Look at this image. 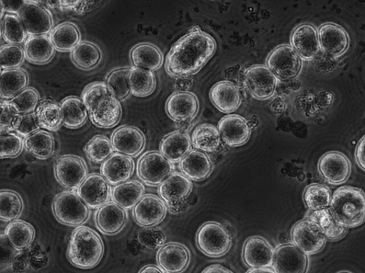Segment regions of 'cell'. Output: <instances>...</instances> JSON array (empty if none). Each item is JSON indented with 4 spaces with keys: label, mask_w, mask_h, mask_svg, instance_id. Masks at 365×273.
<instances>
[{
    "label": "cell",
    "mask_w": 365,
    "mask_h": 273,
    "mask_svg": "<svg viewBox=\"0 0 365 273\" xmlns=\"http://www.w3.org/2000/svg\"><path fill=\"white\" fill-rule=\"evenodd\" d=\"M130 59L133 66L153 72L161 68L164 61L161 50L156 46L148 43L135 46L130 53Z\"/></svg>",
    "instance_id": "cell-31"
},
{
    "label": "cell",
    "mask_w": 365,
    "mask_h": 273,
    "mask_svg": "<svg viewBox=\"0 0 365 273\" xmlns=\"http://www.w3.org/2000/svg\"><path fill=\"white\" fill-rule=\"evenodd\" d=\"M221 134L213 124L204 123L198 125L192 134V144L197 151L213 153L219 149Z\"/></svg>",
    "instance_id": "cell-35"
},
{
    "label": "cell",
    "mask_w": 365,
    "mask_h": 273,
    "mask_svg": "<svg viewBox=\"0 0 365 273\" xmlns=\"http://www.w3.org/2000/svg\"><path fill=\"white\" fill-rule=\"evenodd\" d=\"M157 262L165 273H182L190 265V253L185 245L170 242L158 250Z\"/></svg>",
    "instance_id": "cell-19"
},
{
    "label": "cell",
    "mask_w": 365,
    "mask_h": 273,
    "mask_svg": "<svg viewBox=\"0 0 365 273\" xmlns=\"http://www.w3.org/2000/svg\"><path fill=\"white\" fill-rule=\"evenodd\" d=\"M109 94L106 82H96L86 87L83 91L82 100L89 112L99 99Z\"/></svg>",
    "instance_id": "cell-53"
},
{
    "label": "cell",
    "mask_w": 365,
    "mask_h": 273,
    "mask_svg": "<svg viewBox=\"0 0 365 273\" xmlns=\"http://www.w3.org/2000/svg\"><path fill=\"white\" fill-rule=\"evenodd\" d=\"M84 151L91 161L96 164L105 162L114 151L111 141L103 135H97L90 140Z\"/></svg>",
    "instance_id": "cell-46"
},
{
    "label": "cell",
    "mask_w": 365,
    "mask_h": 273,
    "mask_svg": "<svg viewBox=\"0 0 365 273\" xmlns=\"http://www.w3.org/2000/svg\"><path fill=\"white\" fill-rule=\"evenodd\" d=\"M25 50L19 45L6 44L0 49L2 70H15L25 59Z\"/></svg>",
    "instance_id": "cell-49"
},
{
    "label": "cell",
    "mask_w": 365,
    "mask_h": 273,
    "mask_svg": "<svg viewBox=\"0 0 365 273\" xmlns=\"http://www.w3.org/2000/svg\"><path fill=\"white\" fill-rule=\"evenodd\" d=\"M24 146V140L16 133H2L0 136V156L2 159L16 157L21 153Z\"/></svg>",
    "instance_id": "cell-51"
},
{
    "label": "cell",
    "mask_w": 365,
    "mask_h": 273,
    "mask_svg": "<svg viewBox=\"0 0 365 273\" xmlns=\"http://www.w3.org/2000/svg\"><path fill=\"white\" fill-rule=\"evenodd\" d=\"M197 244L205 255L216 258L224 256L232 246V235L219 223H204L197 234Z\"/></svg>",
    "instance_id": "cell-5"
},
{
    "label": "cell",
    "mask_w": 365,
    "mask_h": 273,
    "mask_svg": "<svg viewBox=\"0 0 365 273\" xmlns=\"http://www.w3.org/2000/svg\"><path fill=\"white\" fill-rule=\"evenodd\" d=\"M165 108L168 117L177 122L192 121L199 112V100L192 93L178 91L170 96Z\"/></svg>",
    "instance_id": "cell-22"
},
{
    "label": "cell",
    "mask_w": 365,
    "mask_h": 273,
    "mask_svg": "<svg viewBox=\"0 0 365 273\" xmlns=\"http://www.w3.org/2000/svg\"><path fill=\"white\" fill-rule=\"evenodd\" d=\"M192 140L188 133L180 130L167 134L160 144L159 150L171 164L182 161L191 151Z\"/></svg>",
    "instance_id": "cell-28"
},
{
    "label": "cell",
    "mask_w": 365,
    "mask_h": 273,
    "mask_svg": "<svg viewBox=\"0 0 365 273\" xmlns=\"http://www.w3.org/2000/svg\"><path fill=\"white\" fill-rule=\"evenodd\" d=\"M52 209L56 220L68 226H80L89 216L88 207L74 191L58 193L53 199Z\"/></svg>",
    "instance_id": "cell-4"
},
{
    "label": "cell",
    "mask_w": 365,
    "mask_h": 273,
    "mask_svg": "<svg viewBox=\"0 0 365 273\" xmlns=\"http://www.w3.org/2000/svg\"><path fill=\"white\" fill-rule=\"evenodd\" d=\"M140 273H165L161 268L154 266L148 265L143 267Z\"/></svg>",
    "instance_id": "cell-60"
},
{
    "label": "cell",
    "mask_w": 365,
    "mask_h": 273,
    "mask_svg": "<svg viewBox=\"0 0 365 273\" xmlns=\"http://www.w3.org/2000/svg\"><path fill=\"white\" fill-rule=\"evenodd\" d=\"M291 237L293 244L307 255L321 252L327 240L322 228L306 218L293 226Z\"/></svg>",
    "instance_id": "cell-9"
},
{
    "label": "cell",
    "mask_w": 365,
    "mask_h": 273,
    "mask_svg": "<svg viewBox=\"0 0 365 273\" xmlns=\"http://www.w3.org/2000/svg\"><path fill=\"white\" fill-rule=\"evenodd\" d=\"M305 218L318 224L329 241H337L344 237L348 232L346 228L341 226L336 220L329 208L317 211L309 210Z\"/></svg>",
    "instance_id": "cell-38"
},
{
    "label": "cell",
    "mask_w": 365,
    "mask_h": 273,
    "mask_svg": "<svg viewBox=\"0 0 365 273\" xmlns=\"http://www.w3.org/2000/svg\"><path fill=\"white\" fill-rule=\"evenodd\" d=\"M4 234L11 245L17 250H22L29 247L34 242L36 230L30 223L17 220L9 223Z\"/></svg>",
    "instance_id": "cell-39"
},
{
    "label": "cell",
    "mask_w": 365,
    "mask_h": 273,
    "mask_svg": "<svg viewBox=\"0 0 365 273\" xmlns=\"http://www.w3.org/2000/svg\"><path fill=\"white\" fill-rule=\"evenodd\" d=\"M247 273H276L272 269L266 268H252L247 271Z\"/></svg>",
    "instance_id": "cell-62"
},
{
    "label": "cell",
    "mask_w": 365,
    "mask_h": 273,
    "mask_svg": "<svg viewBox=\"0 0 365 273\" xmlns=\"http://www.w3.org/2000/svg\"><path fill=\"white\" fill-rule=\"evenodd\" d=\"M356 161L359 166L365 171V135L356 146Z\"/></svg>",
    "instance_id": "cell-57"
},
{
    "label": "cell",
    "mask_w": 365,
    "mask_h": 273,
    "mask_svg": "<svg viewBox=\"0 0 365 273\" xmlns=\"http://www.w3.org/2000/svg\"><path fill=\"white\" fill-rule=\"evenodd\" d=\"M212 105L223 113H232L242 105L241 91L232 82L222 81L213 85L210 94Z\"/></svg>",
    "instance_id": "cell-27"
},
{
    "label": "cell",
    "mask_w": 365,
    "mask_h": 273,
    "mask_svg": "<svg viewBox=\"0 0 365 273\" xmlns=\"http://www.w3.org/2000/svg\"><path fill=\"white\" fill-rule=\"evenodd\" d=\"M50 38L55 50L70 52L80 43L81 34L73 23L63 22L52 30Z\"/></svg>",
    "instance_id": "cell-33"
},
{
    "label": "cell",
    "mask_w": 365,
    "mask_h": 273,
    "mask_svg": "<svg viewBox=\"0 0 365 273\" xmlns=\"http://www.w3.org/2000/svg\"><path fill=\"white\" fill-rule=\"evenodd\" d=\"M338 273H351V272H348V271H341V272H339Z\"/></svg>",
    "instance_id": "cell-63"
},
{
    "label": "cell",
    "mask_w": 365,
    "mask_h": 273,
    "mask_svg": "<svg viewBox=\"0 0 365 273\" xmlns=\"http://www.w3.org/2000/svg\"><path fill=\"white\" fill-rule=\"evenodd\" d=\"M128 68H119L110 73L107 79V86L110 93L118 100H123L131 94L129 85Z\"/></svg>",
    "instance_id": "cell-47"
},
{
    "label": "cell",
    "mask_w": 365,
    "mask_h": 273,
    "mask_svg": "<svg viewBox=\"0 0 365 273\" xmlns=\"http://www.w3.org/2000/svg\"><path fill=\"white\" fill-rule=\"evenodd\" d=\"M61 107L65 127L76 129L86 122L88 111L82 99L77 97H66L62 101Z\"/></svg>",
    "instance_id": "cell-37"
},
{
    "label": "cell",
    "mask_w": 365,
    "mask_h": 273,
    "mask_svg": "<svg viewBox=\"0 0 365 273\" xmlns=\"http://www.w3.org/2000/svg\"><path fill=\"white\" fill-rule=\"evenodd\" d=\"M110 141L114 151L130 157L140 154L146 142L143 132L130 125H124L114 131Z\"/></svg>",
    "instance_id": "cell-18"
},
{
    "label": "cell",
    "mask_w": 365,
    "mask_h": 273,
    "mask_svg": "<svg viewBox=\"0 0 365 273\" xmlns=\"http://www.w3.org/2000/svg\"><path fill=\"white\" fill-rule=\"evenodd\" d=\"M1 245V271L9 269L13 265V262L16 254V249L10 244L4 233L0 237Z\"/></svg>",
    "instance_id": "cell-55"
},
{
    "label": "cell",
    "mask_w": 365,
    "mask_h": 273,
    "mask_svg": "<svg viewBox=\"0 0 365 273\" xmlns=\"http://www.w3.org/2000/svg\"><path fill=\"white\" fill-rule=\"evenodd\" d=\"M145 187L140 181L130 180L114 186L112 190L113 202L125 210L133 209L144 196Z\"/></svg>",
    "instance_id": "cell-30"
},
{
    "label": "cell",
    "mask_w": 365,
    "mask_h": 273,
    "mask_svg": "<svg viewBox=\"0 0 365 273\" xmlns=\"http://www.w3.org/2000/svg\"><path fill=\"white\" fill-rule=\"evenodd\" d=\"M139 242L145 247L150 250L160 249L166 242V235L158 226L144 227L137 234Z\"/></svg>",
    "instance_id": "cell-50"
},
{
    "label": "cell",
    "mask_w": 365,
    "mask_h": 273,
    "mask_svg": "<svg viewBox=\"0 0 365 273\" xmlns=\"http://www.w3.org/2000/svg\"><path fill=\"white\" fill-rule=\"evenodd\" d=\"M180 168L182 173L190 180L200 181L210 176L212 164L207 154L200 151L192 150L182 159Z\"/></svg>",
    "instance_id": "cell-29"
},
{
    "label": "cell",
    "mask_w": 365,
    "mask_h": 273,
    "mask_svg": "<svg viewBox=\"0 0 365 273\" xmlns=\"http://www.w3.org/2000/svg\"><path fill=\"white\" fill-rule=\"evenodd\" d=\"M166 214V203L152 193L145 195L133 209L135 223L143 227L156 226L165 220Z\"/></svg>",
    "instance_id": "cell-16"
},
{
    "label": "cell",
    "mask_w": 365,
    "mask_h": 273,
    "mask_svg": "<svg viewBox=\"0 0 365 273\" xmlns=\"http://www.w3.org/2000/svg\"><path fill=\"white\" fill-rule=\"evenodd\" d=\"M279 80L267 65L251 66L245 72L244 83L251 96L259 100H268L275 94Z\"/></svg>",
    "instance_id": "cell-11"
},
{
    "label": "cell",
    "mask_w": 365,
    "mask_h": 273,
    "mask_svg": "<svg viewBox=\"0 0 365 273\" xmlns=\"http://www.w3.org/2000/svg\"><path fill=\"white\" fill-rule=\"evenodd\" d=\"M1 34L9 44L19 45L27 40V33L17 15L5 14L1 19Z\"/></svg>",
    "instance_id": "cell-45"
},
{
    "label": "cell",
    "mask_w": 365,
    "mask_h": 273,
    "mask_svg": "<svg viewBox=\"0 0 365 273\" xmlns=\"http://www.w3.org/2000/svg\"><path fill=\"white\" fill-rule=\"evenodd\" d=\"M26 58L34 64L49 63L55 53L50 36H29L25 42Z\"/></svg>",
    "instance_id": "cell-32"
},
{
    "label": "cell",
    "mask_w": 365,
    "mask_h": 273,
    "mask_svg": "<svg viewBox=\"0 0 365 273\" xmlns=\"http://www.w3.org/2000/svg\"><path fill=\"white\" fill-rule=\"evenodd\" d=\"M135 164L128 156L113 153L101 166V174L111 186L128 181L133 175Z\"/></svg>",
    "instance_id": "cell-25"
},
{
    "label": "cell",
    "mask_w": 365,
    "mask_h": 273,
    "mask_svg": "<svg viewBox=\"0 0 365 273\" xmlns=\"http://www.w3.org/2000/svg\"><path fill=\"white\" fill-rule=\"evenodd\" d=\"M336 220L346 229H354L365 222V193L359 188H338L329 208Z\"/></svg>",
    "instance_id": "cell-3"
},
{
    "label": "cell",
    "mask_w": 365,
    "mask_h": 273,
    "mask_svg": "<svg viewBox=\"0 0 365 273\" xmlns=\"http://www.w3.org/2000/svg\"><path fill=\"white\" fill-rule=\"evenodd\" d=\"M34 113L40 128L46 131L56 132L63 124L61 107L51 100L41 101Z\"/></svg>",
    "instance_id": "cell-34"
},
{
    "label": "cell",
    "mask_w": 365,
    "mask_h": 273,
    "mask_svg": "<svg viewBox=\"0 0 365 273\" xmlns=\"http://www.w3.org/2000/svg\"><path fill=\"white\" fill-rule=\"evenodd\" d=\"M18 15L29 36H48L52 31L53 21L48 9L38 2L26 1Z\"/></svg>",
    "instance_id": "cell-12"
},
{
    "label": "cell",
    "mask_w": 365,
    "mask_h": 273,
    "mask_svg": "<svg viewBox=\"0 0 365 273\" xmlns=\"http://www.w3.org/2000/svg\"><path fill=\"white\" fill-rule=\"evenodd\" d=\"M127 210L113 201L108 202L95 215V222L98 230L106 235H114L120 232L127 223Z\"/></svg>",
    "instance_id": "cell-21"
},
{
    "label": "cell",
    "mask_w": 365,
    "mask_h": 273,
    "mask_svg": "<svg viewBox=\"0 0 365 273\" xmlns=\"http://www.w3.org/2000/svg\"><path fill=\"white\" fill-rule=\"evenodd\" d=\"M71 59L77 67L88 70L99 64L101 53L95 43L82 41L71 51Z\"/></svg>",
    "instance_id": "cell-42"
},
{
    "label": "cell",
    "mask_w": 365,
    "mask_h": 273,
    "mask_svg": "<svg viewBox=\"0 0 365 273\" xmlns=\"http://www.w3.org/2000/svg\"><path fill=\"white\" fill-rule=\"evenodd\" d=\"M39 94L36 89L27 87L11 99L9 102L18 114L23 115V114L33 113L39 105Z\"/></svg>",
    "instance_id": "cell-48"
},
{
    "label": "cell",
    "mask_w": 365,
    "mask_h": 273,
    "mask_svg": "<svg viewBox=\"0 0 365 273\" xmlns=\"http://www.w3.org/2000/svg\"><path fill=\"white\" fill-rule=\"evenodd\" d=\"M131 94L137 97L151 95L156 87V79L153 71L133 66L128 75Z\"/></svg>",
    "instance_id": "cell-36"
},
{
    "label": "cell",
    "mask_w": 365,
    "mask_h": 273,
    "mask_svg": "<svg viewBox=\"0 0 365 273\" xmlns=\"http://www.w3.org/2000/svg\"><path fill=\"white\" fill-rule=\"evenodd\" d=\"M54 175L62 187L68 191H75L88 176V168L81 157L65 155L57 159Z\"/></svg>",
    "instance_id": "cell-8"
},
{
    "label": "cell",
    "mask_w": 365,
    "mask_h": 273,
    "mask_svg": "<svg viewBox=\"0 0 365 273\" xmlns=\"http://www.w3.org/2000/svg\"><path fill=\"white\" fill-rule=\"evenodd\" d=\"M175 167L160 152L145 153L137 164L136 172L140 179L148 186H158L173 172Z\"/></svg>",
    "instance_id": "cell-7"
},
{
    "label": "cell",
    "mask_w": 365,
    "mask_h": 273,
    "mask_svg": "<svg viewBox=\"0 0 365 273\" xmlns=\"http://www.w3.org/2000/svg\"><path fill=\"white\" fill-rule=\"evenodd\" d=\"M178 127L180 129L179 130L182 131V132H187V133L191 129L192 125V121L178 122Z\"/></svg>",
    "instance_id": "cell-61"
},
{
    "label": "cell",
    "mask_w": 365,
    "mask_h": 273,
    "mask_svg": "<svg viewBox=\"0 0 365 273\" xmlns=\"http://www.w3.org/2000/svg\"><path fill=\"white\" fill-rule=\"evenodd\" d=\"M88 113L96 127L110 129L120 122L122 108L119 100L109 94L99 99Z\"/></svg>",
    "instance_id": "cell-23"
},
{
    "label": "cell",
    "mask_w": 365,
    "mask_h": 273,
    "mask_svg": "<svg viewBox=\"0 0 365 273\" xmlns=\"http://www.w3.org/2000/svg\"><path fill=\"white\" fill-rule=\"evenodd\" d=\"M201 273H234L230 269L220 264H213L204 269Z\"/></svg>",
    "instance_id": "cell-58"
},
{
    "label": "cell",
    "mask_w": 365,
    "mask_h": 273,
    "mask_svg": "<svg viewBox=\"0 0 365 273\" xmlns=\"http://www.w3.org/2000/svg\"><path fill=\"white\" fill-rule=\"evenodd\" d=\"M272 246L261 236L250 237L243 248V259L246 265L252 268H266L272 266Z\"/></svg>",
    "instance_id": "cell-24"
},
{
    "label": "cell",
    "mask_w": 365,
    "mask_h": 273,
    "mask_svg": "<svg viewBox=\"0 0 365 273\" xmlns=\"http://www.w3.org/2000/svg\"><path fill=\"white\" fill-rule=\"evenodd\" d=\"M291 46L302 60L305 61L314 60L322 50L318 30L308 23L299 26L292 33Z\"/></svg>",
    "instance_id": "cell-20"
},
{
    "label": "cell",
    "mask_w": 365,
    "mask_h": 273,
    "mask_svg": "<svg viewBox=\"0 0 365 273\" xmlns=\"http://www.w3.org/2000/svg\"><path fill=\"white\" fill-rule=\"evenodd\" d=\"M26 149L42 161L52 156L55 150V140L48 131L38 130L27 136L24 140Z\"/></svg>",
    "instance_id": "cell-41"
},
{
    "label": "cell",
    "mask_w": 365,
    "mask_h": 273,
    "mask_svg": "<svg viewBox=\"0 0 365 273\" xmlns=\"http://www.w3.org/2000/svg\"><path fill=\"white\" fill-rule=\"evenodd\" d=\"M105 254V245L100 235L91 228L78 226L73 232L67 249V257L72 265L82 269L97 267Z\"/></svg>",
    "instance_id": "cell-2"
},
{
    "label": "cell",
    "mask_w": 365,
    "mask_h": 273,
    "mask_svg": "<svg viewBox=\"0 0 365 273\" xmlns=\"http://www.w3.org/2000/svg\"><path fill=\"white\" fill-rule=\"evenodd\" d=\"M216 48L209 33L194 27L171 48L166 58V71L178 77L196 75L212 58Z\"/></svg>",
    "instance_id": "cell-1"
},
{
    "label": "cell",
    "mask_w": 365,
    "mask_h": 273,
    "mask_svg": "<svg viewBox=\"0 0 365 273\" xmlns=\"http://www.w3.org/2000/svg\"><path fill=\"white\" fill-rule=\"evenodd\" d=\"M23 210L24 202L19 193L11 190L0 192V219L9 223L17 220Z\"/></svg>",
    "instance_id": "cell-43"
},
{
    "label": "cell",
    "mask_w": 365,
    "mask_h": 273,
    "mask_svg": "<svg viewBox=\"0 0 365 273\" xmlns=\"http://www.w3.org/2000/svg\"><path fill=\"white\" fill-rule=\"evenodd\" d=\"M17 112L10 105L9 100H2L1 114H0V129L2 133H9L14 131L13 124Z\"/></svg>",
    "instance_id": "cell-54"
},
{
    "label": "cell",
    "mask_w": 365,
    "mask_h": 273,
    "mask_svg": "<svg viewBox=\"0 0 365 273\" xmlns=\"http://www.w3.org/2000/svg\"><path fill=\"white\" fill-rule=\"evenodd\" d=\"M29 77L26 72L15 70H3L0 78V95L2 99L11 100L27 88Z\"/></svg>",
    "instance_id": "cell-40"
},
{
    "label": "cell",
    "mask_w": 365,
    "mask_h": 273,
    "mask_svg": "<svg viewBox=\"0 0 365 273\" xmlns=\"http://www.w3.org/2000/svg\"><path fill=\"white\" fill-rule=\"evenodd\" d=\"M1 6L4 7L6 13L9 14L19 15V11L26 4V1H1Z\"/></svg>",
    "instance_id": "cell-56"
},
{
    "label": "cell",
    "mask_w": 365,
    "mask_h": 273,
    "mask_svg": "<svg viewBox=\"0 0 365 273\" xmlns=\"http://www.w3.org/2000/svg\"><path fill=\"white\" fill-rule=\"evenodd\" d=\"M218 129L223 141L231 147L245 144L251 134L247 121L239 115H228L223 117L219 122Z\"/></svg>",
    "instance_id": "cell-26"
},
{
    "label": "cell",
    "mask_w": 365,
    "mask_h": 273,
    "mask_svg": "<svg viewBox=\"0 0 365 273\" xmlns=\"http://www.w3.org/2000/svg\"><path fill=\"white\" fill-rule=\"evenodd\" d=\"M112 188L108 181L98 173L89 175L77 189L78 196L88 208L96 210L109 202Z\"/></svg>",
    "instance_id": "cell-15"
},
{
    "label": "cell",
    "mask_w": 365,
    "mask_h": 273,
    "mask_svg": "<svg viewBox=\"0 0 365 273\" xmlns=\"http://www.w3.org/2000/svg\"><path fill=\"white\" fill-rule=\"evenodd\" d=\"M192 190L191 180L180 173H171L158 187L160 197L170 212L178 213L182 208Z\"/></svg>",
    "instance_id": "cell-10"
},
{
    "label": "cell",
    "mask_w": 365,
    "mask_h": 273,
    "mask_svg": "<svg viewBox=\"0 0 365 273\" xmlns=\"http://www.w3.org/2000/svg\"><path fill=\"white\" fill-rule=\"evenodd\" d=\"M318 36L321 49L335 58L344 55L349 48V33L335 23H325L318 29Z\"/></svg>",
    "instance_id": "cell-17"
},
{
    "label": "cell",
    "mask_w": 365,
    "mask_h": 273,
    "mask_svg": "<svg viewBox=\"0 0 365 273\" xmlns=\"http://www.w3.org/2000/svg\"><path fill=\"white\" fill-rule=\"evenodd\" d=\"M318 170L329 184L339 186L345 183L350 177L351 165L345 154L329 151L319 159Z\"/></svg>",
    "instance_id": "cell-14"
},
{
    "label": "cell",
    "mask_w": 365,
    "mask_h": 273,
    "mask_svg": "<svg viewBox=\"0 0 365 273\" xmlns=\"http://www.w3.org/2000/svg\"><path fill=\"white\" fill-rule=\"evenodd\" d=\"M332 192L322 184H312L304 191V201L310 210L317 211L328 209L332 200Z\"/></svg>",
    "instance_id": "cell-44"
},
{
    "label": "cell",
    "mask_w": 365,
    "mask_h": 273,
    "mask_svg": "<svg viewBox=\"0 0 365 273\" xmlns=\"http://www.w3.org/2000/svg\"><path fill=\"white\" fill-rule=\"evenodd\" d=\"M187 77H179L178 81L176 83V87L180 90V91H182V92H186V91L190 87V83L188 82L187 80H186Z\"/></svg>",
    "instance_id": "cell-59"
},
{
    "label": "cell",
    "mask_w": 365,
    "mask_h": 273,
    "mask_svg": "<svg viewBox=\"0 0 365 273\" xmlns=\"http://www.w3.org/2000/svg\"><path fill=\"white\" fill-rule=\"evenodd\" d=\"M307 255L294 244H283L274 252L272 267L276 273H307Z\"/></svg>",
    "instance_id": "cell-13"
},
{
    "label": "cell",
    "mask_w": 365,
    "mask_h": 273,
    "mask_svg": "<svg viewBox=\"0 0 365 273\" xmlns=\"http://www.w3.org/2000/svg\"><path fill=\"white\" fill-rule=\"evenodd\" d=\"M267 64L269 70L279 81L287 82L299 75L302 60L291 45L284 44L272 51Z\"/></svg>",
    "instance_id": "cell-6"
},
{
    "label": "cell",
    "mask_w": 365,
    "mask_h": 273,
    "mask_svg": "<svg viewBox=\"0 0 365 273\" xmlns=\"http://www.w3.org/2000/svg\"><path fill=\"white\" fill-rule=\"evenodd\" d=\"M14 131L21 136L26 139L34 132L40 129L38 122L36 119V113L17 114L14 124Z\"/></svg>",
    "instance_id": "cell-52"
}]
</instances>
